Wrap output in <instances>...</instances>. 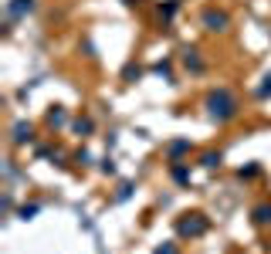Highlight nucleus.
Wrapping results in <instances>:
<instances>
[{
  "instance_id": "obj_1",
  "label": "nucleus",
  "mask_w": 271,
  "mask_h": 254,
  "mask_svg": "<svg viewBox=\"0 0 271 254\" xmlns=\"http://www.w3.org/2000/svg\"><path fill=\"white\" fill-rule=\"evenodd\" d=\"M207 24H217V27H221V24H227V17H224V14H214V10H210V14H207Z\"/></svg>"
}]
</instances>
